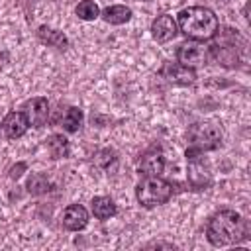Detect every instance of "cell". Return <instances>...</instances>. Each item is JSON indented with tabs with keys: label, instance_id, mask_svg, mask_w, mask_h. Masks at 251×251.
<instances>
[{
	"label": "cell",
	"instance_id": "10",
	"mask_svg": "<svg viewBox=\"0 0 251 251\" xmlns=\"http://www.w3.org/2000/svg\"><path fill=\"white\" fill-rule=\"evenodd\" d=\"M25 116L29 120V126L33 127H43L49 120V102L41 96L37 98H31L27 102V110H25Z\"/></svg>",
	"mask_w": 251,
	"mask_h": 251
},
{
	"label": "cell",
	"instance_id": "12",
	"mask_svg": "<svg viewBox=\"0 0 251 251\" xmlns=\"http://www.w3.org/2000/svg\"><path fill=\"white\" fill-rule=\"evenodd\" d=\"M163 169H165V159L157 151H147L139 159V171L145 173L147 176H159L163 173Z\"/></svg>",
	"mask_w": 251,
	"mask_h": 251
},
{
	"label": "cell",
	"instance_id": "4",
	"mask_svg": "<svg viewBox=\"0 0 251 251\" xmlns=\"http://www.w3.org/2000/svg\"><path fill=\"white\" fill-rule=\"evenodd\" d=\"M188 139L198 151L216 149L222 141V129L214 122H198L188 129Z\"/></svg>",
	"mask_w": 251,
	"mask_h": 251
},
{
	"label": "cell",
	"instance_id": "7",
	"mask_svg": "<svg viewBox=\"0 0 251 251\" xmlns=\"http://www.w3.org/2000/svg\"><path fill=\"white\" fill-rule=\"evenodd\" d=\"M178 33L176 29V22L173 20V16H157L151 24V35L157 43H167L171 39H175V35Z\"/></svg>",
	"mask_w": 251,
	"mask_h": 251
},
{
	"label": "cell",
	"instance_id": "1",
	"mask_svg": "<svg viewBox=\"0 0 251 251\" xmlns=\"http://www.w3.org/2000/svg\"><path fill=\"white\" fill-rule=\"evenodd\" d=\"M178 29L194 41H208L218 33V16L206 6H190L178 12Z\"/></svg>",
	"mask_w": 251,
	"mask_h": 251
},
{
	"label": "cell",
	"instance_id": "20",
	"mask_svg": "<svg viewBox=\"0 0 251 251\" xmlns=\"http://www.w3.org/2000/svg\"><path fill=\"white\" fill-rule=\"evenodd\" d=\"M22 169H25V165H24V163H20L18 167H14V169H12V173H10V176H12V178H18V176L22 175V173H20Z\"/></svg>",
	"mask_w": 251,
	"mask_h": 251
},
{
	"label": "cell",
	"instance_id": "14",
	"mask_svg": "<svg viewBox=\"0 0 251 251\" xmlns=\"http://www.w3.org/2000/svg\"><path fill=\"white\" fill-rule=\"evenodd\" d=\"M116 212H118V208H116V204H114L112 198H108V196H96L92 200V214H94V218L108 220V218L116 216Z\"/></svg>",
	"mask_w": 251,
	"mask_h": 251
},
{
	"label": "cell",
	"instance_id": "13",
	"mask_svg": "<svg viewBox=\"0 0 251 251\" xmlns=\"http://www.w3.org/2000/svg\"><path fill=\"white\" fill-rule=\"evenodd\" d=\"M37 37H39L41 43H47V45L57 47V49H65V47L69 45V39H67V35H65L63 31L51 29V27H47V25H41V27L37 29Z\"/></svg>",
	"mask_w": 251,
	"mask_h": 251
},
{
	"label": "cell",
	"instance_id": "9",
	"mask_svg": "<svg viewBox=\"0 0 251 251\" xmlns=\"http://www.w3.org/2000/svg\"><path fill=\"white\" fill-rule=\"evenodd\" d=\"M27 127H29V120H27L25 112H10L2 120V129H4V135L8 139L22 137L27 131Z\"/></svg>",
	"mask_w": 251,
	"mask_h": 251
},
{
	"label": "cell",
	"instance_id": "11",
	"mask_svg": "<svg viewBox=\"0 0 251 251\" xmlns=\"http://www.w3.org/2000/svg\"><path fill=\"white\" fill-rule=\"evenodd\" d=\"M88 224V212L84 206L80 204H71L65 208L63 212V226L69 229V231H78V229H84Z\"/></svg>",
	"mask_w": 251,
	"mask_h": 251
},
{
	"label": "cell",
	"instance_id": "3",
	"mask_svg": "<svg viewBox=\"0 0 251 251\" xmlns=\"http://www.w3.org/2000/svg\"><path fill=\"white\" fill-rule=\"evenodd\" d=\"M135 196L143 208H155V206L171 200L173 184L161 176H147L137 184Z\"/></svg>",
	"mask_w": 251,
	"mask_h": 251
},
{
	"label": "cell",
	"instance_id": "15",
	"mask_svg": "<svg viewBox=\"0 0 251 251\" xmlns=\"http://www.w3.org/2000/svg\"><path fill=\"white\" fill-rule=\"evenodd\" d=\"M102 18L112 24V25H120V24H126L129 22L131 18V10L127 6H122V4H116V6H108L104 12H102Z\"/></svg>",
	"mask_w": 251,
	"mask_h": 251
},
{
	"label": "cell",
	"instance_id": "16",
	"mask_svg": "<svg viewBox=\"0 0 251 251\" xmlns=\"http://www.w3.org/2000/svg\"><path fill=\"white\" fill-rule=\"evenodd\" d=\"M47 151L53 159H65L69 157V141L61 133H53L47 139Z\"/></svg>",
	"mask_w": 251,
	"mask_h": 251
},
{
	"label": "cell",
	"instance_id": "18",
	"mask_svg": "<svg viewBox=\"0 0 251 251\" xmlns=\"http://www.w3.org/2000/svg\"><path fill=\"white\" fill-rule=\"evenodd\" d=\"M76 16L80 18V20H84V22H90V20H96L98 16H100V8H98V4L94 2V0H82V2H78V6H76Z\"/></svg>",
	"mask_w": 251,
	"mask_h": 251
},
{
	"label": "cell",
	"instance_id": "6",
	"mask_svg": "<svg viewBox=\"0 0 251 251\" xmlns=\"http://www.w3.org/2000/svg\"><path fill=\"white\" fill-rule=\"evenodd\" d=\"M188 157V180L194 188H204L210 184V173L208 167L204 165V161H200V151L190 147L186 151Z\"/></svg>",
	"mask_w": 251,
	"mask_h": 251
},
{
	"label": "cell",
	"instance_id": "8",
	"mask_svg": "<svg viewBox=\"0 0 251 251\" xmlns=\"http://www.w3.org/2000/svg\"><path fill=\"white\" fill-rule=\"evenodd\" d=\"M161 75L175 84H192L196 80V73L192 67H186L182 63H167L161 69Z\"/></svg>",
	"mask_w": 251,
	"mask_h": 251
},
{
	"label": "cell",
	"instance_id": "5",
	"mask_svg": "<svg viewBox=\"0 0 251 251\" xmlns=\"http://www.w3.org/2000/svg\"><path fill=\"white\" fill-rule=\"evenodd\" d=\"M176 59L178 63L186 65V67H200V65H206L210 59H212V51L210 47L204 45V41H184L178 45V51H176Z\"/></svg>",
	"mask_w": 251,
	"mask_h": 251
},
{
	"label": "cell",
	"instance_id": "2",
	"mask_svg": "<svg viewBox=\"0 0 251 251\" xmlns=\"http://www.w3.org/2000/svg\"><path fill=\"white\" fill-rule=\"evenodd\" d=\"M206 237L214 247L233 245L245 237V220L233 210H220L210 218Z\"/></svg>",
	"mask_w": 251,
	"mask_h": 251
},
{
	"label": "cell",
	"instance_id": "19",
	"mask_svg": "<svg viewBox=\"0 0 251 251\" xmlns=\"http://www.w3.org/2000/svg\"><path fill=\"white\" fill-rule=\"evenodd\" d=\"M49 186H51V182H49V180H47V176H45V175H41V173L31 175V176H29V180H27V190H29V194H33V196L45 194V192L49 190Z\"/></svg>",
	"mask_w": 251,
	"mask_h": 251
},
{
	"label": "cell",
	"instance_id": "17",
	"mask_svg": "<svg viewBox=\"0 0 251 251\" xmlns=\"http://www.w3.org/2000/svg\"><path fill=\"white\" fill-rule=\"evenodd\" d=\"M80 124H82V112H80L78 108L71 106V108H67V110L63 112V116H61V126H63L65 131L75 133V131L80 127Z\"/></svg>",
	"mask_w": 251,
	"mask_h": 251
}]
</instances>
